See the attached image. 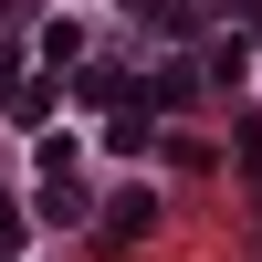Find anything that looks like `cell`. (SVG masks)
Listing matches in <instances>:
<instances>
[{"mask_svg": "<svg viewBox=\"0 0 262 262\" xmlns=\"http://www.w3.org/2000/svg\"><path fill=\"white\" fill-rule=\"evenodd\" d=\"M0 252H11V200H0Z\"/></svg>", "mask_w": 262, "mask_h": 262, "instance_id": "cell-2", "label": "cell"}, {"mask_svg": "<svg viewBox=\"0 0 262 262\" xmlns=\"http://www.w3.org/2000/svg\"><path fill=\"white\" fill-rule=\"evenodd\" d=\"M126 11H137V21H179V0H126Z\"/></svg>", "mask_w": 262, "mask_h": 262, "instance_id": "cell-1", "label": "cell"}]
</instances>
